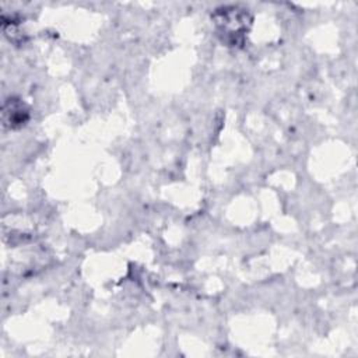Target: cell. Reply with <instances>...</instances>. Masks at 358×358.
<instances>
[{
    "mask_svg": "<svg viewBox=\"0 0 358 358\" xmlns=\"http://www.w3.org/2000/svg\"><path fill=\"white\" fill-rule=\"evenodd\" d=\"M214 18L220 34L234 46L242 42L250 25L249 14L238 7H225L221 11H217Z\"/></svg>",
    "mask_w": 358,
    "mask_h": 358,
    "instance_id": "1",
    "label": "cell"
},
{
    "mask_svg": "<svg viewBox=\"0 0 358 358\" xmlns=\"http://www.w3.org/2000/svg\"><path fill=\"white\" fill-rule=\"evenodd\" d=\"M28 117V112L24 108V103H21L17 99H8L4 103L3 108V122L8 127H17L24 124V122Z\"/></svg>",
    "mask_w": 358,
    "mask_h": 358,
    "instance_id": "2",
    "label": "cell"
}]
</instances>
